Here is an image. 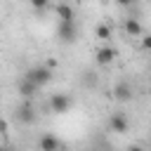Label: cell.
I'll return each instance as SVG.
<instances>
[{"label": "cell", "mask_w": 151, "mask_h": 151, "mask_svg": "<svg viewBox=\"0 0 151 151\" xmlns=\"http://www.w3.org/2000/svg\"><path fill=\"white\" fill-rule=\"evenodd\" d=\"M54 14L59 17V21H73V7L66 5V2L54 5Z\"/></svg>", "instance_id": "cell-10"}, {"label": "cell", "mask_w": 151, "mask_h": 151, "mask_svg": "<svg viewBox=\"0 0 151 151\" xmlns=\"http://www.w3.org/2000/svg\"><path fill=\"white\" fill-rule=\"evenodd\" d=\"M57 35L61 42H73L78 38V26L76 21H59L57 24Z\"/></svg>", "instance_id": "cell-2"}, {"label": "cell", "mask_w": 151, "mask_h": 151, "mask_svg": "<svg viewBox=\"0 0 151 151\" xmlns=\"http://www.w3.org/2000/svg\"><path fill=\"white\" fill-rule=\"evenodd\" d=\"M127 151H144V146H139V144H132V146H127Z\"/></svg>", "instance_id": "cell-15"}, {"label": "cell", "mask_w": 151, "mask_h": 151, "mask_svg": "<svg viewBox=\"0 0 151 151\" xmlns=\"http://www.w3.org/2000/svg\"><path fill=\"white\" fill-rule=\"evenodd\" d=\"M142 47H144V50H151V35L142 38Z\"/></svg>", "instance_id": "cell-14"}, {"label": "cell", "mask_w": 151, "mask_h": 151, "mask_svg": "<svg viewBox=\"0 0 151 151\" xmlns=\"http://www.w3.org/2000/svg\"><path fill=\"white\" fill-rule=\"evenodd\" d=\"M109 127H111L113 132H118V134H125V132H127V127H130L127 116H125V113H120V111L111 113V118H109Z\"/></svg>", "instance_id": "cell-6"}, {"label": "cell", "mask_w": 151, "mask_h": 151, "mask_svg": "<svg viewBox=\"0 0 151 151\" xmlns=\"http://www.w3.org/2000/svg\"><path fill=\"white\" fill-rule=\"evenodd\" d=\"M94 35H97L99 40H109V38H111V26H109V24H99V26L94 28Z\"/></svg>", "instance_id": "cell-12"}, {"label": "cell", "mask_w": 151, "mask_h": 151, "mask_svg": "<svg viewBox=\"0 0 151 151\" xmlns=\"http://www.w3.org/2000/svg\"><path fill=\"white\" fill-rule=\"evenodd\" d=\"M0 151H2V149H0Z\"/></svg>", "instance_id": "cell-17"}, {"label": "cell", "mask_w": 151, "mask_h": 151, "mask_svg": "<svg viewBox=\"0 0 151 151\" xmlns=\"http://www.w3.org/2000/svg\"><path fill=\"white\" fill-rule=\"evenodd\" d=\"M111 97L116 99V101H130L132 97H134V87L127 83V80H120L116 87H113V92H111Z\"/></svg>", "instance_id": "cell-5"}, {"label": "cell", "mask_w": 151, "mask_h": 151, "mask_svg": "<svg viewBox=\"0 0 151 151\" xmlns=\"http://www.w3.org/2000/svg\"><path fill=\"white\" fill-rule=\"evenodd\" d=\"M38 149H40V151H59V149H61V139H59L57 134L45 132V134L40 137V142H38Z\"/></svg>", "instance_id": "cell-8"}, {"label": "cell", "mask_w": 151, "mask_h": 151, "mask_svg": "<svg viewBox=\"0 0 151 151\" xmlns=\"http://www.w3.org/2000/svg\"><path fill=\"white\" fill-rule=\"evenodd\" d=\"M17 118H19V123L31 125V123L38 118V113H35V109H33V104H31V101H24V104L17 109Z\"/></svg>", "instance_id": "cell-7"}, {"label": "cell", "mask_w": 151, "mask_h": 151, "mask_svg": "<svg viewBox=\"0 0 151 151\" xmlns=\"http://www.w3.org/2000/svg\"><path fill=\"white\" fill-rule=\"evenodd\" d=\"M116 57H118V50L111 47V45H104V47H99V50L94 52V61H97L99 66H109V64H113Z\"/></svg>", "instance_id": "cell-4"}, {"label": "cell", "mask_w": 151, "mask_h": 151, "mask_svg": "<svg viewBox=\"0 0 151 151\" xmlns=\"http://www.w3.org/2000/svg\"><path fill=\"white\" fill-rule=\"evenodd\" d=\"M71 104H73V99H71L66 92H54V94L50 97V109H52L54 113H66V111L71 109Z\"/></svg>", "instance_id": "cell-3"}, {"label": "cell", "mask_w": 151, "mask_h": 151, "mask_svg": "<svg viewBox=\"0 0 151 151\" xmlns=\"http://www.w3.org/2000/svg\"><path fill=\"white\" fill-rule=\"evenodd\" d=\"M2 132H7V123L0 118V134H2Z\"/></svg>", "instance_id": "cell-16"}, {"label": "cell", "mask_w": 151, "mask_h": 151, "mask_svg": "<svg viewBox=\"0 0 151 151\" xmlns=\"http://www.w3.org/2000/svg\"><path fill=\"white\" fill-rule=\"evenodd\" d=\"M52 71L45 66V64H38V66H31L26 73H24V78L26 80H31L33 85H38V87H42V85H47L50 80H52Z\"/></svg>", "instance_id": "cell-1"}, {"label": "cell", "mask_w": 151, "mask_h": 151, "mask_svg": "<svg viewBox=\"0 0 151 151\" xmlns=\"http://www.w3.org/2000/svg\"><path fill=\"white\" fill-rule=\"evenodd\" d=\"M17 90H19V94H21L26 101H31V99L38 94V85H33V83H31V80H26V78H21V80H19Z\"/></svg>", "instance_id": "cell-9"}, {"label": "cell", "mask_w": 151, "mask_h": 151, "mask_svg": "<svg viewBox=\"0 0 151 151\" xmlns=\"http://www.w3.org/2000/svg\"><path fill=\"white\" fill-rule=\"evenodd\" d=\"M125 33L127 35H132V38H137V35H142V24H139V19H125Z\"/></svg>", "instance_id": "cell-11"}, {"label": "cell", "mask_w": 151, "mask_h": 151, "mask_svg": "<svg viewBox=\"0 0 151 151\" xmlns=\"http://www.w3.org/2000/svg\"><path fill=\"white\" fill-rule=\"evenodd\" d=\"M31 7H33L35 12H42V9H47V2H42V0H35V2H31Z\"/></svg>", "instance_id": "cell-13"}]
</instances>
